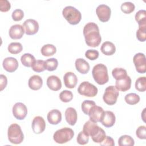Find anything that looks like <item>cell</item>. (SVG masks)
<instances>
[{
	"label": "cell",
	"instance_id": "obj_1",
	"mask_svg": "<svg viewBox=\"0 0 146 146\" xmlns=\"http://www.w3.org/2000/svg\"><path fill=\"white\" fill-rule=\"evenodd\" d=\"M83 35L87 46L96 47L100 44L102 37L100 34L99 27L95 23H87L83 28Z\"/></svg>",
	"mask_w": 146,
	"mask_h": 146
},
{
	"label": "cell",
	"instance_id": "obj_2",
	"mask_svg": "<svg viewBox=\"0 0 146 146\" xmlns=\"http://www.w3.org/2000/svg\"><path fill=\"white\" fill-rule=\"evenodd\" d=\"M92 74L94 80L100 85H103L109 80L107 68L106 65L99 63L94 66L92 70Z\"/></svg>",
	"mask_w": 146,
	"mask_h": 146
},
{
	"label": "cell",
	"instance_id": "obj_3",
	"mask_svg": "<svg viewBox=\"0 0 146 146\" xmlns=\"http://www.w3.org/2000/svg\"><path fill=\"white\" fill-rule=\"evenodd\" d=\"M62 15L67 22L72 25L78 24L82 19L81 13L71 6L65 7L62 10Z\"/></svg>",
	"mask_w": 146,
	"mask_h": 146
},
{
	"label": "cell",
	"instance_id": "obj_4",
	"mask_svg": "<svg viewBox=\"0 0 146 146\" xmlns=\"http://www.w3.org/2000/svg\"><path fill=\"white\" fill-rule=\"evenodd\" d=\"M7 137L11 143L21 144L23 140L24 136L20 125L16 123L11 124L8 128Z\"/></svg>",
	"mask_w": 146,
	"mask_h": 146
},
{
	"label": "cell",
	"instance_id": "obj_5",
	"mask_svg": "<svg viewBox=\"0 0 146 146\" xmlns=\"http://www.w3.org/2000/svg\"><path fill=\"white\" fill-rule=\"evenodd\" d=\"M74 136V131L68 127H64L55 131L53 135L54 140L58 144H64L70 141Z\"/></svg>",
	"mask_w": 146,
	"mask_h": 146
},
{
	"label": "cell",
	"instance_id": "obj_6",
	"mask_svg": "<svg viewBox=\"0 0 146 146\" xmlns=\"http://www.w3.org/2000/svg\"><path fill=\"white\" fill-rule=\"evenodd\" d=\"M78 93L87 97H94L98 92V88L89 82L84 81L80 84L78 88Z\"/></svg>",
	"mask_w": 146,
	"mask_h": 146
},
{
	"label": "cell",
	"instance_id": "obj_7",
	"mask_svg": "<svg viewBox=\"0 0 146 146\" xmlns=\"http://www.w3.org/2000/svg\"><path fill=\"white\" fill-rule=\"evenodd\" d=\"M119 95V91L116 88L115 86H110L105 89L103 99L107 104L112 106L116 103Z\"/></svg>",
	"mask_w": 146,
	"mask_h": 146
},
{
	"label": "cell",
	"instance_id": "obj_8",
	"mask_svg": "<svg viewBox=\"0 0 146 146\" xmlns=\"http://www.w3.org/2000/svg\"><path fill=\"white\" fill-rule=\"evenodd\" d=\"M133 62L137 72L144 74L146 72V59L143 53L136 54L133 58Z\"/></svg>",
	"mask_w": 146,
	"mask_h": 146
},
{
	"label": "cell",
	"instance_id": "obj_9",
	"mask_svg": "<svg viewBox=\"0 0 146 146\" xmlns=\"http://www.w3.org/2000/svg\"><path fill=\"white\" fill-rule=\"evenodd\" d=\"M96 13L99 19L102 22H106L109 21L111 10L110 7L105 4L99 5L96 9Z\"/></svg>",
	"mask_w": 146,
	"mask_h": 146
},
{
	"label": "cell",
	"instance_id": "obj_10",
	"mask_svg": "<svg viewBox=\"0 0 146 146\" xmlns=\"http://www.w3.org/2000/svg\"><path fill=\"white\" fill-rule=\"evenodd\" d=\"M13 114L18 120H23L27 114V108L25 104L21 102L16 103L13 107Z\"/></svg>",
	"mask_w": 146,
	"mask_h": 146
},
{
	"label": "cell",
	"instance_id": "obj_11",
	"mask_svg": "<svg viewBox=\"0 0 146 146\" xmlns=\"http://www.w3.org/2000/svg\"><path fill=\"white\" fill-rule=\"evenodd\" d=\"M23 27L25 33L29 35L35 34L38 31L39 27L38 22L33 19H28L25 21L23 23Z\"/></svg>",
	"mask_w": 146,
	"mask_h": 146
},
{
	"label": "cell",
	"instance_id": "obj_12",
	"mask_svg": "<svg viewBox=\"0 0 146 146\" xmlns=\"http://www.w3.org/2000/svg\"><path fill=\"white\" fill-rule=\"evenodd\" d=\"M31 127L35 133H42L46 128V123L43 117L40 116H35L33 120Z\"/></svg>",
	"mask_w": 146,
	"mask_h": 146
},
{
	"label": "cell",
	"instance_id": "obj_13",
	"mask_svg": "<svg viewBox=\"0 0 146 146\" xmlns=\"http://www.w3.org/2000/svg\"><path fill=\"white\" fill-rule=\"evenodd\" d=\"M104 111L102 107L98 106H94L89 112L90 120L93 122H100L103 116Z\"/></svg>",
	"mask_w": 146,
	"mask_h": 146
},
{
	"label": "cell",
	"instance_id": "obj_14",
	"mask_svg": "<svg viewBox=\"0 0 146 146\" xmlns=\"http://www.w3.org/2000/svg\"><path fill=\"white\" fill-rule=\"evenodd\" d=\"M18 60L13 57H7L5 58L2 62L3 68L7 72H13L17 70L18 67Z\"/></svg>",
	"mask_w": 146,
	"mask_h": 146
},
{
	"label": "cell",
	"instance_id": "obj_15",
	"mask_svg": "<svg viewBox=\"0 0 146 146\" xmlns=\"http://www.w3.org/2000/svg\"><path fill=\"white\" fill-rule=\"evenodd\" d=\"M25 33L23 26L16 24L11 26L9 31L10 37L13 39H21Z\"/></svg>",
	"mask_w": 146,
	"mask_h": 146
},
{
	"label": "cell",
	"instance_id": "obj_16",
	"mask_svg": "<svg viewBox=\"0 0 146 146\" xmlns=\"http://www.w3.org/2000/svg\"><path fill=\"white\" fill-rule=\"evenodd\" d=\"M116 121V117L114 113L111 111H106L100 122L105 127L110 128L112 127Z\"/></svg>",
	"mask_w": 146,
	"mask_h": 146
},
{
	"label": "cell",
	"instance_id": "obj_17",
	"mask_svg": "<svg viewBox=\"0 0 146 146\" xmlns=\"http://www.w3.org/2000/svg\"><path fill=\"white\" fill-rule=\"evenodd\" d=\"M100 127H99L96 123L93 122L90 120L86 121L83 128V131L88 136H94L97 132L99 130Z\"/></svg>",
	"mask_w": 146,
	"mask_h": 146
},
{
	"label": "cell",
	"instance_id": "obj_18",
	"mask_svg": "<svg viewBox=\"0 0 146 146\" xmlns=\"http://www.w3.org/2000/svg\"><path fill=\"white\" fill-rule=\"evenodd\" d=\"M63 81L67 88H74L77 84L78 78L74 72H67L63 76Z\"/></svg>",
	"mask_w": 146,
	"mask_h": 146
},
{
	"label": "cell",
	"instance_id": "obj_19",
	"mask_svg": "<svg viewBox=\"0 0 146 146\" xmlns=\"http://www.w3.org/2000/svg\"><path fill=\"white\" fill-rule=\"evenodd\" d=\"M47 86L51 90L57 91L62 88V82L59 77L55 75L49 76L47 79Z\"/></svg>",
	"mask_w": 146,
	"mask_h": 146
},
{
	"label": "cell",
	"instance_id": "obj_20",
	"mask_svg": "<svg viewBox=\"0 0 146 146\" xmlns=\"http://www.w3.org/2000/svg\"><path fill=\"white\" fill-rule=\"evenodd\" d=\"M47 118L49 123L52 125H56L62 120V113L58 110H52L48 112Z\"/></svg>",
	"mask_w": 146,
	"mask_h": 146
},
{
	"label": "cell",
	"instance_id": "obj_21",
	"mask_svg": "<svg viewBox=\"0 0 146 146\" xmlns=\"http://www.w3.org/2000/svg\"><path fill=\"white\" fill-rule=\"evenodd\" d=\"M131 79L129 76H127L125 78L116 80L115 87L118 91L125 92L130 89L131 86Z\"/></svg>",
	"mask_w": 146,
	"mask_h": 146
},
{
	"label": "cell",
	"instance_id": "obj_22",
	"mask_svg": "<svg viewBox=\"0 0 146 146\" xmlns=\"http://www.w3.org/2000/svg\"><path fill=\"white\" fill-rule=\"evenodd\" d=\"M65 119L67 123L70 125H74L76 123L78 115L75 109L73 107H68L65 111Z\"/></svg>",
	"mask_w": 146,
	"mask_h": 146
},
{
	"label": "cell",
	"instance_id": "obj_23",
	"mask_svg": "<svg viewBox=\"0 0 146 146\" xmlns=\"http://www.w3.org/2000/svg\"><path fill=\"white\" fill-rule=\"evenodd\" d=\"M28 85L30 89L34 91L38 90L43 85L42 78L38 75H33L29 79Z\"/></svg>",
	"mask_w": 146,
	"mask_h": 146
},
{
	"label": "cell",
	"instance_id": "obj_24",
	"mask_svg": "<svg viewBox=\"0 0 146 146\" xmlns=\"http://www.w3.org/2000/svg\"><path fill=\"white\" fill-rule=\"evenodd\" d=\"M75 66L76 70L82 74H87L90 68L89 63L83 58L76 59Z\"/></svg>",
	"mask_w": 146,
	"mask_h": 146
},
{
	"label": "cell",
	"instance_id": "obj_25",
	"mask_svg": "<svg viewBox=\"0 0 146 146\" xmlns=\"http://www.w3.org/2000/svg\"><path fill=\"white\" fill-rule=\"evenodd\" d=\"M100 50L106 55H112L116 51V47L112 42L106 41L102 44Z\"/></svg>",
	"mask_w": 146,
	"mask_h": 146
},
{
	"label": "cell",
	"instance_id": "obj_26",
	"mask_svg": "<svg viewBox=\"0 0 146 146\" xmlns=\"http://www.w3.org/2000/svg\"><path fill=\"white\" fill-rule=\"evenodd\" d=\"M135 18L137 22L139 28L146 29V11L145 10H140L135 14Z\"/></svg>",
	"mask_w": 146,
	"mask_h": 146
},
{
	"label": "cell",
	"instance_id": "obj_27",
	"mask_svg": "<svg viewBox=\"0 0 146 146\" xmlns=\"http://www.w3.org/2000/svg\"><path fill=\"white\" fill-rule=\"evenodd\" d=\"M41 54L44 56H50L54 55L56 52V47L52 44H46L41 48Z\"/></svg>",
	"mask_w": 146,
	"mask_h": 146
},
{
	"label": "cell",
	"instance_id": "obj_28",
	"mask_svg": "<svg viewBox=\"0 0 146 146\" xmlns=\"http://www.w3.org/2000/svg\"><path fill=\"white\" fill-rule=\"evenodd\" d=\"M35 60V57L30 53H25L21 57V61L22 64L27 67H31Z\"/></svg>",
	"mask_w": 146,
	"mask_h": 146
},
{
	"label": "cell",
	"instance_id": "obj_29",
	"mask_svg": "<svg viewBox=\"0 0 146 146\" xmlns=\"http://www.w3.org/2000/svg\"><path fill=\"white\" fill-rule=\"evenodd\" d=\"M118 144L119 146H133L135 144V141L131 136L124 135L119 137Z\"/></svg>",
	"mask_w": 146,
	"mask_h": 146
},
{
	"label": "cell",
	"instance_id": "obj_30",
	"mask_svg": "<svg viewBox=\"0 0 146 146\" xmlns=\"http://www.w3.org/2000/svg\"><path fill=\"white\" fill-rule=\"evenodd\" d=\"M112 75L116 80H121L125 78L127 76V71L123 68L116 67L113 69L112 71Z\"/></svg>",
	"mask_w": 146,
	"mask_h": 146
},
{
	"label": "cell",
	"instance_id": "obj_31",
	"mask_svg": "<svg viewBox=\"0 0 146 146\" xmlns=\"http://www.w3.org/2000/svg\"><path fill=\"white\" fill-rule=\"evenodd\" d=\"M140 96L135 93H129L127 94L124 97L125 102L129 105H135L140 101Z\"/></svg>",
	"mask_w": 146,
	"mask_h": 146
},
{
	"label": "cell",
	"instance_id": "obj_32",
	"mask_svg": "<svg viewBox=\"0 0 146 146\" xmlns=\"http://www.w3.org/2000/svg\"><path fill=\"white\" fill-rule=\"evenodd\" d=\"M23 49L22 45L19 42H12L8 46L7 50L12 54H17L20 53Z\"/></svg>",
	"mask_w": 146,
	"mask_h": 146
},
{
	"label": "cell",
	"instance_id": "obj_33",
	"mask_svg": "<svg viewBox=\"0 0 146 146\" xmlns=\"http://www.w3.org/2000/svg\"><path fill=\"white\" fill-rule=\"evenodd\" d=\"M58 66V61L56 58H51L45 60L46 70L48 71H52L55 70Z\"/></svg>",
	"mask_w": 146,
	"mask_h": 146
},
{
	"label": "cell",
	"instance_id": "obj_34",
	"mask_svg": "<svg viewBox=\"0 0 146 146\" xmlns=\"http://www.w3.org/2000/svg\"><path fill=\"white\" fill-rule=\"evenodd\" d=\"M135 88L139 92H144L146 90V78L139 77L135 82Z\"/></svg>",
	"mask_w": 146,
	"mask_h": 146
},
{
	"label": "cell",
	"instance_id": "obj_35",
	"mask_svg": "<svg viewBox=\"0 0 146 146\" xmlns=\"http://www.w3.org/2000/svg\"><path fill=\"white\" fill-rule=\"evenodd\" d=\"M31 68L33 71L36 72H41L46 70L45 61L43 60H36L32 64Z\"/></svg>",
	"mask_w": 146,
	"mask_h": 146
},
{
	"label": "cell",
	"instance_id": "obj_36",
	"mask_svg": "<svg viewBox=\"0 0 146 146\" xmlns=\"http://www.w3.org/2000/svg\"><path fill=\"white\" fill-rule=\"evenodd\" d=\"M96 105L95 102L90 100H86L83 101L81 105V108L83 113L86 115H88L91 109Z\"/></svg>",
	"mask_w": 146,
	"mask_h": 146
},
{
	"label": "cell",
	"instance_id": "obj_37",
	"mask_svg": "<svg viewBox=\"0 0 146 146\" xmlns=\"http://www.w3.org/2000/svg\"><path fill=\"white\" fill-rule=\"evenodd\" d=\"M121 10L125 14H130L135 10V6L131 2H125L121 5Z\"/></svg>",
	"mask_w": 146,
	"mask_h": 146
},
{
	"label": "cell",
	"instance_id": "obj_38",
	"mask_svg": "<svg viewBox=\"0 0 146 146\" xmlns=\"http://www.w3.org/2000/svg\"><path fill=\"white\" fill-rule=\"evenodd\" d=\"M59 98L60 100L64 103L70 102L73 98V94L71 91L69 90H63L59 94Z\"/></svg>",
	"mask_w": 146,
	"mask_h": 146
},
{
	"label": "cell",
	"instance_id": "obj_39",
	"mask_svg": "<svg viewBox=\"0 0 146 146\" xmlns=\"http://www.w3.org/2000/svg\"><path fill=\"white\" fill-rule=\"evenodd\" d=\"M106 136V135L105 131L102 128H100L99 130L97 132V133L94 136L91 137V138L94 142L100 143L101 142L103 141Z\"/></svg>",
	"mask_w": 146,
	"mask_h": 146
},
{
	"label": "cell",
	"instance_id": "obj_40",
	"mask_svg": "<svg viewBox=\"0 0 146 146\" xmlns=\"http://www.w3.org/2000/svg\"><path fill=\"white\" fill-rule=\"evenodd\" d=\"M76 141L80 145L87 144L89 141V136L82 131L79 133L76 138Z\"/></svg>",
	"mask_w": 146,
	"mask_h": 146
},
{
	"label": "cell",
	"instance_id": "obj_41",
	"mask_svg": "<svg viewBox=\"0 0 146 146\" xmlns=\"http://www.w3.org/2000/svg\"><path fill=\"white\" fill-rule=\"evenodd\" d=\"M99 52L97 50L94 49H89L85 52V56L91 60H96L99 57Z\"/></svg>",
	"mask_w": 146,
	"mask_h": 146
},
{
	"label": "cell",
	"instance_id": "obj_42",
	"mask_svg": "<svg viewBox=\"0 0 146 146\" xmlns=\"http://www.w3.org/2000/svg\"><path fill=\"white\" fill-rule=\"evenodd\" d=\"M24 17V13L23 10L19 9L14 10L11 14V17L14 21H19L22 19Z\"/></svg>",
	"mask_w": 146,
	"mask_h": 146
},
{
	"label": "cell",
	"instance_id": "obj_43",
	"mask_svg": "<svg viewBox=\"0 0 146 146\" xmlns=\"http://www.w3.org/2000/svg\"><path fill=\"white\" fill-rule=\"evenodd\" d=\"M136 135L140 139H146V127L145 125L139 126L136 131Z\"/></svg>",
	"mask_w": 146,
	"mask_h": 146
},
{
	"label": "cell",
	"instance_id": "obj_44",
	"mask_svg": "<svg viewBox=\"0 0 146 146\" xmlns=\"http://www.w3.org/2000/svg\"><path fill=\"white\" fill-rule=\"evenodd\" d=\"M136 38L140 42L146 40V29L139 28L136 31Z\"/></svg>",
	"mask_w": 146,
	"mask_h": 146
},
{
	"label": "cell",
	"instance_id": "obj_45",
	"mask_svg": "<svg viewBox=\"0 0 146 146\" xmlns=\"http://www.w3.org/2000/svg\"><path fill=\"white\" fill-rule=\"evenodd\" d=\"M11 7V5L7 0H0V10L2 12L8 11Z\"/></svg>",
	"mask_w": 146,
	"mask_h": 146
},
{
	"label": "cell",
	"instance_id": "obj_46",
	"mask_svg": "<svg viewBox=\"0 0 146 146\" xmlns=\"http://www.w3.org/2000/svg\"><path fill=\"white\" fill-rule=\"evenodd\" d=\"M100 145L102 146H113L115 145V142L111 136H106L103 141L100 143Z\"/></svg>",
	"mask_w": 146,
	"mask_h": 146
},
{
	"label": "cell",
	"instance_id": "obj_47",
	"mask_svg": "<svg viewBox=\"0 0 146 146\" xmlns=\"http://www.w3.org/2000/svg\"><path fill=\"white\" fill-rule=\"evenodd\" d=\"M7 84V77L5 75L1 74L0 75V87H1V91L6 88Z\"/></svg>",
	"mask_w": 146,
	"mask_h": 146
}]
</instances>
